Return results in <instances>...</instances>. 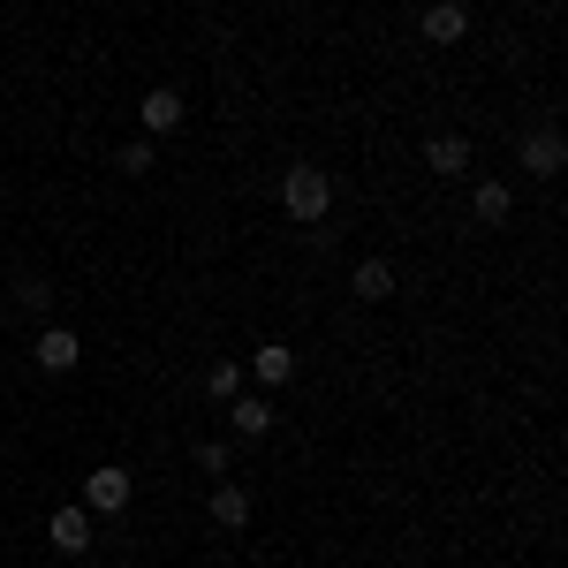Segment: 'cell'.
<instances>
[{
    "label": "cell",
    "instance_id": "1",
    "mask_svg": "<svg viewBox=\"0 0 568 568\" xmlns=\"http://www.w3.org/2000/svg\"><path fill=\"white\" fill-rule=\"evenodd\" d=\"M326 205H334L326 168H288V175H281V213L288 220H326Z\"/></svg>",
    "mask_w": 568,
    "mask_h": 568
},
{
    "label": "cell",
    "instance_id": "2",
    "mask_svg": "<svg viewBox=\"0 0 568 568\" xmlns=\"http://www.w3.org/2000/svg\"><path fill=\"white\" fill-rule=\"evenodd\" d=\"M130 470H114V463H106V470H91L84 478V508L91 516H122V508H130Z\"/></svg>",
    "mask_w": 568,
    "mask_h": 568
},
{
    "label": "cell",
    "instance_id": "3",
    "mask_svg": "<svg viewBox=\"0 0 568 568\" xmlns=\"http://www.w3.org/2000/svg\"><path fill=\"white\" fill-rule=\"evenodd\" d=\"M91 524H99V516H91L84 500H77V508H53V516H45V538H53V554H84V546H91Z\"/></svg>",
    "mask_w": 568,
    "mask_h": 568
},
{
    "label": "cell",
    "instance_id": "4",
    "mask_svg": "<svg viewBox=\"0 0 568 568\" xmlns=\"http://www.w3.org/2000/svg\"><path fill=\"white\" fill-rule=\"evenodd\" d=\"M561 160H568L561 130H538V136H524V168H530L538 182H554V175H561Z\"/></svg>",
    "mask_w": 568,
    "mask_h": 568
},
{
    "label": "cell",
    "instance_id": "5",
    "mask_svg": "<svg viewBox=\"0 0 568 568\" xmlns=\"http://www.w3.org/2000/svg\"><path fill=\"white\" fill-rule=\"evenodd\" d=\"M463 31H470V8H463V0H433V8H425V39L433 45H455Z\"/></svg>",
    "mask_w": 568,
    "mask_h": 568
},
{
    "label": "cell",
    "instance_id": "6",
    "mask_svg": "<svg viewBox=\"0 0 568 568\" xmlns=\"http://www.w3.org/2000/svg\"><path fill=\"white\" fill-rule=\"evenodd\" d=\"M77 356H84V342H77L69 326H39V364L45 372H77Z\"/></svg>",
    "mask_w": 568,
    "mask_h": 568
},
{
    "label": "cell",
    "instance_id": "7",
    "mask_svg": "<svg viewBox=\"0 0 568 568\" xmlns=\"http://www.w3.org/2000/svg\"><path fill=\"white\" fill-rule=\"evenodd\" d=\"M470 213H478V227H508V213H516L508 182H478V190H470Z\"/></svg>",
    "mask_w": 568,
    "mask_h": 568
},
{
    "label": "cell",
    "instance_id": "8",
    "mask_svg": "<svg viewBox=\"0 0 568 568\" xmlns=\"http://www.w3.org/2000/svg\"><path fill=\"white\" fill-rule=\"evenodd\" d=\"M144 130L152 136H168V130H182V91H144Z\"/></svg>",
    "mask_w": 568,
    "mask_h": 568
},
{
    "label": "cell",
    "instance_id": "9",
    "mask_svg": "<svg viewBox=\"0 0 568 568\" xmlns=\"http://www.w3.org/2000/svg\"><path fill=\"white\" fill-rule=\"evenodd\" d=\"M213 524L220 530H243V524H251V493H243V485H227V478L213 485Z\"/></svg>",
    "mask_w": 568,
    "mask_h": 568
},
{
    "label": "cell",
    "instance_id": "10",
    "mask_svg": "<svg viewBox=\"0 0 568 568\" xmlns=\"http://www.w3.org/2000/svg\"><path fill=\"white\" fill-rule=\"evenodd\" d=\"M425 168H433V175H463V168H470V144H463V136H447V130H439L433 144H425Z\"/></svg>",
    "mask_w": 568,
    "mask_h": 568
},
{
    "label": "cell",
    "instance_id": "11",
    "mask_svg": "<svg viewBox=\"0 0 568 568\" xmlns=\"http://www.w3.org/2000/svg\"><path fill=\"white\" fill-rule=\"evenodd\" d=\"M227 409H235V433H243V439H265V433H273V402H258V394H235Z\"/></svg>",
    "mask_w": 568,
    "mask_h": 568
},
{
    "label": "cell",
    "instance_id": "12",
    "mask_svg": "<svg viewBox=\"0 0 568 568\" xmlns=\"http://www.w3.org/2000/svg\"><path fill=\"white\" fill-rule=\"evenodd\" d=\"M349 288L364 296V304H387V296H394V265H387V258H364Z\"/></svg>",
    "mask_w": 568,
    "mask_h": 568
},
{
    "label": "cell",
    "instance_id": "13",
    "mask_svg": "<svg viewBox=\"0 0 568 568\" xmlns=\"http://www.w3.org/2000/svg\"><path fill=\"white\" fill-rule=\"evenodd\" d=\"M251 372H258L265 387H281V379H288V372H296V349H281V342H265V349L251 356Z\"/></svg>",
    "mask_w": 568,
    "mask_h": 568
},
{
    "label": "cell",
    "instance_id": "14",
    "mask_svg": "<svg viewBox=\"0 0 568 568\" xmlns=\"http://www.w3.org/2000/svg\"><path fill=\"white\" fill-rule=\"evenodd\" d=\"M205 394H213V402H235V394H243V364H213V372H205Z\"/></svg>",
    "mask_w": 568,
    "mask_h": 568
},
{
    "label": "cell",
    "instance_id": "15",
    "mask_svg": "<svg viewBox=\"0 0 568 568\" xmlns=\"http://www.w3.org/2000/svg\"><path fill=\"white\" fill-rule=\"evenodd\" d=\"M114 168H122V175H144V168H152V144H122V160H114Z\"/></svg>",
    "mask_w": 568,
    "mask_h": 568
},
{
    "label": "cell",
    "instance_id": "16",
    "mask_svg": "<svg viewBox=\"0 0 568 568\" xmlns=\"http://www.w3.org/2000/svg\"><path fill=\"white\" fill-rule=\"evenodd\" d=\"M45 296H53L45 281H23V288H16V304H23V311H45Z\"/></svg>",
    "mask_w": 568,
    "mask_h": 568
}]
</instances>
